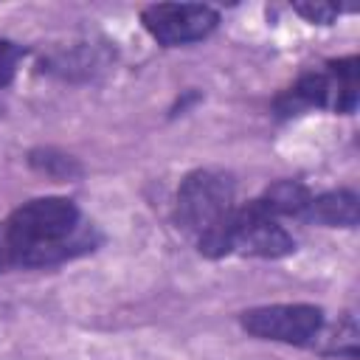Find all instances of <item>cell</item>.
<instances>
[{
	"mask_svg": "<svg viewBox=\"0 0 360 360\" xmlns=\"http://www.w3.org/2000/svg\"><path fill=\"white\" fill-rule=\"evenodd\" d=\"M357 107V56H343L326 68L301 73L276 101L273 110L281 118L301 115L307 110L354 112Z\"/></svg>",
	"mask_w": 360,
	"mask_h": 360,
	"instance_id": "3",
	"label": "cell"
},
{
	"mask_svg": "<svg viewBox=\"0 0 360 360\" xmlns=\"http://www.w3.org/2000/svg\"><path fill=\"white\" fill-rule=\"evenodd\" d=\"M101 242L93 222L68 197H37L11 211L3 228L6 262L17 267H53Z\"/></svg>",
	"mask_w": 360,
	"mask_h": 360,
	"instance_id": "1",
	"label": "cell"
},
{
	"mask_svg": "<svg viewBox=\"0 0 360 360\" xmlns=\"http://www.w3.org/2000/svg\"><path fill=\"white\" fill-rule=\"evenodd\" d=\"M8 262H6V248H3V233H0V270L6 267Z\"/></svg>",
	"mask_w": 360,
	"mask_h": 360,
	"instance_id": "12",
	"label": "cell"
},
{
	"mask_svg": "<svg viewBox=\"0 0 360 360\" xmlns=\"http://www.w3.org/2000/svg\"><path fill=\"white\" fill-rule=\"evenodd\" d=\"M259 200L273 217H298V219H304V211L312 200V191L298 180H276L264 188V194Z\"/></svg>",
	"mask_w": 360,
	"mask_h": 360,
	"instance_id": "8",
	"label": "cell"
},
{
	"mask_svg": "<svg viewBox=\"0 0 360 360\" xmlns=\"http://www.w3.org/2000/svg\"><path fill=\"white\" fill-rule=\"evenodd\" d=\"M236 211L233 177L222 169H194L180 180L174 222L194 239L202 256H228V233Z\"/></svg>",
	"mask_w": 360,
	"mask_h": 360,
	"instance_id": "2",
	"label": "cell"
},
{
	"mask_svg": "<svg viewBox=\"0 0 360 360\" xmlns=\"http://www.w3.org/2000/svg\"><path fill=\"white\" fill-rule=\"evenodd\" d=\"M304 219L315 225H326V228H354L357 225V194L349 188L312 194L304 211Z\"/></svg>",
	"mask_w": 360,
	"mask_h": 360,
	"instance_id": "7",
	"label": "cell"
},
{
	"mask_svg": "<svg viewBox=\"0 0 360 360\" xmlns=\"http://www.w3.org/2000/svg\"><path fill=\"white\" fill-rule=\"evenodd\" d=\"M295 250V239L287 233L284 225H278V217H273L262 200H250L248 205H236L231 233H228V256H259V259H281Z\"/></svg>",
	"mask_w": 360,
	"mask_h": 360,
	"instance_id": "5",
	"label": "cell"
},
{
	"mask_svg": "<svg viewBox=\"0 0 360 360\" xmlns=\"http://www.w3.org/2000/svg\"><path fill=\"white\" fill-rule=\"evenodd\" d=\"M141 22L158 45L180 48L214 34L219 11L202 3H155L141 11Z\"/></svg>",
	"mask_w": 360,
	"mask_h": 360,
	"instance_id": "6",
	"label": "cell"
},
{
	"mask_svg": "<svg viewBox=\"0 0 360 360\" xmlns=\"http://www.w3.org/2000/svg\"><path fill=\"white\" fill-rule=\"evenodd\" d=\"M28 163L34 172L51 177V180H73L82 174V166L73 155H65L59 149H34L28 155Z\"/></svg>",
	"mask_w": 360,
	"mask_h": 360,
	"instance_id": "9",
	"label": "cell"
},
{
	"mask_svg": "<svg viewBox=\"0 0 360 360\" xmlns=\"http://www.w3.org/2000/svg\"><path fill=\"white\" fill-rule=\"evenodd\" d=\"M25 56V48L11 42V39H0V90L11 84V79L17 76V68Z\"/></svg>",
	"mask_w": 360,
	"mask_h": 360,
	"instance_id": "10",
	"label": "cell"
},
{
	"mask_svg": "<svg viewBox=\"0 0 360 360\" xmlns=\"http://www.w3.org/2000/svg\"><path fill=\"white\" fill-rule=\"evenodd\" d=\"M292 11L301 14L312 25H332L338 20V14H340V8L332 6V3H295Z\"/></svg>",
	"mask_w": 360,
	"mask_h": 360,
	"instance_id": "11",
	"label": "cell"
},
{
	"mask_svg": "<svg viewBox=\"0 0 360 360\" xmlns=\"http://www.w3.org/2000/svg\"><path fill=\"white\" fill-rule=\"evenodd\" d=\"M239 323L259 340L307 346L323 329V309L315 304H264L245 309L239 315Z\"/></svg>",
	"mask_w": 360,
	"mask_h": 360,
	"instance_id": "4",
	"label": "cell"
}]
</instances>
